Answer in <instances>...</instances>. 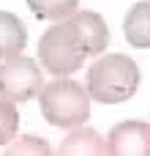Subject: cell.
I'll return each instance as SVG.
<instances>
[{
    "mask_svg": "<svg viewBox=\"0 0 150 156\" xmlns=\"http://www.w3.org/2000/svg\"><path fill=\"white\" fill-rule=\"evenodd\" d=\"M123 36L131 47L150 49V0L134 3L123 19Z\"/></svg>",
    "mask_w": 150,
    "mask_h": 156,
    "instance_id": "cell-7",
    "label": "cell"
},
{
    "mask_svg": "<svg viewBox=\"0 0 150 156\" xmlns=\"http://www.w3.org/2000/svg\"><path fill=\"white\" fill-rule=\"evenodd\" d=\"M25 44H27L25 22L11 11H0V60L19 55Z\"/></svg>",
    "mask_w": 150,
    "mask_h": 156,
    "instance_id": "cell-8",
    "label": "cell"
},
{
    "mask_svg": "<svg viewBox=\"0 0 150 156\" xmlns=\"http://www.w3.org/2000/svg\"><path fill=\"white\" fill-rule=\"evenodd\" d=\"M44 88V74L38 69V63L33 58L25 55H14L5 58L0 66V96L16 101H30L33 96H38Z\"/></svg>",
    "mask_w": 150,
    "mask_h": 156,
    "instance_id": "cell-4",
    "label": "cell"
},
{
    "mask_svg": "<svg viewBox=\"0 0 150 156\" xmlns=\"http://www.w3.org/2000/svg\"><path fill=\"white\" fill-rule=\"evenodd\" d=\"M16 129H19V112L11 99L0 96V145H8L16 137Z\"/></svg>",
    "mask_w": 150,
    "mask_h": 156,
    "instance_id": "cell-11",
    "label": "cell"
},
{
    "mask_svg": "<svg viewBox=\"0 0 150 156\" xmlns=\"http://www.w3.org/2000/svg\"><path fill=\"white\" fill-rule=\"evenodd\" d=\"M57 154L60 156H104V154H109V148H107V137H101L96 129L74 126L63 137Z\"/></svg>",
    "mask_w": 150,
    "mask_h": 156,
    "instance_id": "cell-6",
    "label": "cell"
},
{
    "mask_svg": "<svg viewBox=\"0 0 150 156\" xmlns=\"http://www.w3.org/2000/svg\"><path fill=\"white\" fill-rule=\"evenodd\" d=\"M38 101L41 115L57 129H74L90 118V93L71 77H57L49 85H44Z\"/></svg>",
    "mask_w": 150,
    "mask_h": 156,
    "instance_id": "cell-3",
    "label": "cell"
},
{
    "mask_svg": "<svg viewBox=\"0 0 150 156\" xmlns=\"http://www.w3.org/2000/svg\"><path fill=\"white\" fill-rule=\"evenodd\" d=\"M107 148L112 156H150V123L145 121H123L115 123Z\"/></svg>",
    "mask_w": 150,
    "mask_h": 156,
    "instance_id": "cell-5",
    "label": "cell"
},
{
    "mask_svg": "<svg viewBox=\"0 0 150 156\" xmlns=\"http://www.w3.org/2000/svg\"><path fill=\"white\" fill-rule=\"evenodd\" d=\"M27 5H30L33 16L57 22V19L71 16V14L79 8V0H27Z\"/></svg>",
    "mask_w": 150,
    "mask_h": 156,
    "instance_id": "cell-9",
    "label": "cell"
},
{
    "mask_svg": "<svg viewBox=\"0 0 150 156\" xmlns=\"http://www.w3.org/2000/svg\"><path fill=\"white\" fill-rule=\"evenodd\" d=\"M142 82L139 66L128 55H101L87 71V93L101 104L128 101Z\"/></svg>",
    "mask_w": 150,
    "mask_h": 156,
    "instance_id": "cell-2",
    "label": "cell"
},
{
    "mask_svg": "<svg viewBox=\"0 0 150 156\" xmlns=\"http://www.w3.org/2000/svg\"><path fill=\"white\" fill-rule=\"evenodd\" d=\"M109 47V27L96 11H74L66 22L52 25L38 41L41 66L49 74L68 77L85 66L90 55Z\"/></svg>",
    "mask_w": 150,
    "mask_h": 156,
    "instance_id": "cell-1",
    "label": "cell"
},
{
    "mask_svg": "<svg viewBox=\"0 0 150 156\" xmlns=\"http://www.w3.org/2000/svg\"><path fill=\"white\" fill-rule=\"evenodd\" d=\"M5 154L8 156H49L52 148L44 137H33V134H25L14 143L5 145Z\"/></svg>",
    "mask_w": 150,
    "mask_h": 156,
    "instance_id": "cell-10",
    "label": "cell"
}]
</instances>
